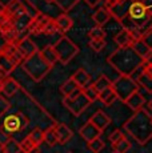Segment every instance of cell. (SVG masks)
I'll return each instance as SVG.
<instances>
[{"mask_svg":"<svg viewBox=\"0 0 152 153\" xmlns=\"http://www.w3.org/2000/svg\"><path fill=\"white\" fill-rule=\"evenodd\" d=\"M63 105L74 116H80L91 104L84 96L83 89H77L75 93H72L68 97H63Z\"/></svg>","mask_w":152,"mask_h":153,"instance_id":"obj_7","label":"cell"},{"mask_svg":"<svg viewBox=\"0 0 152 153\" xmlns=\"http://www.w3.org/2000/svg\"><path fill=\"white\" fill-rule=\"evenodd\" d=\"M16 64L11 60L8 56H5L3 52H0V69L5 73V75H10L13 71L16 69Z\"/></svg>","mask_w":152,"mask_h":153,"instance_id":"obj_25","label":"cell"},{"mask_svg":"<svg viewBox=\"0 0 152 153\" xmlns=\"http://www.w3.org/2000/svg\"><path fill=\"white\" fill-rule=\"evenodd\" d=\"M92 85H93V88H95V89L98 91L99 93H100V92H103L104 89L110 88L111 85H112V81H111L106 75H100V76L98 77V80L92 83Z\"/></svg>","mask_w":152,"mask_h":153,"instance_id":"obj_29","label":"cell"},{"mask_svg":"<svg viewBox=\"0 0 152 153\" xmlns=\"http://www.w3.org/2000/svg\"><path fill=\"white\" fill-rule=\"evenodd\" d=\"M151 29H152V24H151Z\"/></svg>","mask_w":152,"mask_h":153,"instance_id":"obj_55","label":"cell"},{"mask_svg":"<svg viewBox=\"0 0 152 153\" xmlns=\"http://www.w3.org/2000/svg\"><path fill=\"white\" fill-rule=\"evenodd\" d=\"M77 89H80V88L76 85V83L72 80L71 77H69L68 80L64 81V83L61 84V87H60V92L63 93L64 97H68V96H71L72 93H75Z\"/></svg>","mask_w":152,"mask_h":153,"instance_id":"obj_26","label":"cell"},{"mask_svg":"<svg viewBox=\"0 0 152 153\" xmlns=\"http://www.w3.org/2000/svg\"><path fill=\"white\" fill-rule=\"evenodd\" d=\"M54 128H55V132H56V134H57V141H59L60 145L67 144L72 139V136H74V132H72L66 124H63V123H56V124L54 125Z\"/></svg>","mask_w":152,"mask_h":153,"instance_id":"obj_16","label":"cell"},{"mask_svg":"<svg viewBox=\"0 0 152 153\" xmlns=\"http://www.w3.org/2000/svg\"><path fill=\"white\" fill-rule=\"evenodd\" d=\"M124 104H127L128 108H131L133 112H137V111L143 109V108L145 107L147 100H145V97L139 92V91H136V92H133L130 97L125 100Z\"/></svg>","mask_w":152,"mask_h":153,"instance_id":"obj_14","label":"cell"},{"mask_svg":"<svg viewBox=\"0 0 152 153\" xmlns=\"http://www.w3.org/2000/svg\"><path fill=\"white\" fill-rule=\"evenodd\" d=\"M83 93H84V96L87 97V100L89 101V104H92V102H95L96 100L99 99V92L93 88V85H88L87 88H84L83 89Z\"/></svg>","mask_w":152,"mask_h":153,"instance_id":"obj_35","label":"cell"},{"mask_svg":"<svg viewBox=\"0 0 152 153\" xmlns=\"http://www.w3.org/2000/svg\"><path fill=\"white\" fill-rule=\"evenodd\" d=\"M71 79L76 83V85H77L80 89H84V88H87L88 85H91L92 83V77L91 75H89L88 72H87L84 68H79L75 71V73L71 76Z\"/></svg>","mask_w":152,"mask_h":153,"instance_id":"obj_13","label":"cell"},{"mask_svg":"<svg viewBox=\"0 0 152 153\" xmlns=\"http://www.w3.org/2000/svg\"><path fill=\"white\" fill-rule=\"evenodd\" d=\"M27 153H40V148L39 146H34V148H32L30 152H27Z\"/></svg>","mask_w":152,"mask_h":153,"instance_id":"obj_47","label":"cell"},{"mask_svg":"<svg viewBox=\"0 0 152 153\" xmlns=\"http://www.w3.org/2000/svg\"><path fill=\"white\" fill-rule=\"evenodd\" d=\"M4 10H5V5L3 4L1 1H0V13H3V12H4Z\"/></svg>","mask_w":152,"mask_h":153,"instance_id":"obj_49","label":"cell"},{"mask_svg":"<svg viewBox=\"0 0 152 153\" xmlns=\"http://www.w3.org/2000/svg\"><path fill=\"white\" fill-rule=\"evenodd\" d=\"M22 68L24 69V72L30 76L35 83L42 81L49 73V71L52 69L51 67L40 57L39 51H37L35 55H32L30 57L25 59V60L22 63Z\"/></svg>","mask_w":152,"mask_h":153,"instance_id":"obj_3","label":"cell"},{"mask_svg":"<svg viewBox=\"0 0 152 153\" xmlns=\"http://www.w3.org/2000/svg\"><path fill=\"white\" fill-rule=\"evenodd\" d=\"M92 19L93 22L96 23L98 27H104L111 19V15H110V11L107 10L106 7H100L93 12L92 15Z\"/></svg>","mask_w":152,"mask_h":153,"instance_id":"obj_22","label":"cell"},{"mask_svg":"<svg viewBox=\"0 0 152 153\" xmlns=\"http://www.w3.org/2000/svg\"><path fill=\"white\" fill-rule=\"evenodd\" d=\"M88 37L89 39H106V31L103 27H98L95 25L93 28H91L88 31Z\"/></svg>","mask_w":152,"mask_h":153,"instance_id":"obj_37","label":"cell"},{"mask_svg":"<svg viewBox=\"0 0 152 153\" xmlns=\"http://www.w3.org/2000/svg\"><path fill=\"white\" fill-rule=\"evenodd\" d=\"M28 123H30L28 117L23 112L17 111L15 113L5 116V119L3 120L1 125H0V133L4 134L7 139H10V137H12V134L19 133L23 129L27 128Z\"/></svg>","mask_w":152,"mask_h":153,"instance_id":"obj_4","label":"cell"},{"mask_svg":"<svg viewBox=\"0 0 152 153\" xmlns=\"http://www.w3.org/2000/svg\"><path fill=\"white\" fill-rule=\"evenodd\" d=\"M19 91H20V84L17 83L15 79L7 76V77L1 81V95L4 96V97H7V99L12 97Z\"/></svg>","mask_w":152,"mask_h":153,"instance_id":"obj_11","label":"cell"},{"mask_svg":"<svg viewBox=\"0 0 152 153\" xmlns=\"http://www.w3.org/2000/svg\"><path fill=\"white\" fill-rule=\"evenodd\" d=\"M54 22L57 28V32H61V33H67V32L72 28V25H74L72 17L67 13H63V15H60V16H57L56 19H54Z\"/></svg>","mask_w":152,"mask_h":153,"instance_id":"obj_20","label":"cell"},{"mask_svg":"<svg viewBox=\"0 0 152 153\" xmlns=\"http://www.w3.org/2000/svg\"><path fill=\"white\" fill-rule=\"evenodd\" d=\"M123 137H125L124 136V133L120 131V129H115V131L112 132V133L108 136V140H110V143H111V145H113L115 143H118L119 140H121Z\"/></svg>","mask_w":152,"mask_h":153,"instance_id":"obj_39","label":"cell"},{"mask_svg":"<svg viewBox=\"0 0 152 153\" xmlns=\"http://www.w3.org/2000/svg\"><path fill=\"white\" fill-rule=\"evenodd\" d=\"M113 40H115V43L118 44V48L131 47L132 45V43L135 42V39H133V36L131 35V32L127 31V29H121V31H119L118 33L115 35Z\"/></svg>","mask_w":152,"mask_h":153,"instance_id":"obj_19","label":"cell"},{"mask_svg":"<svg viewBox=\"0 0 152 153\" xmlns=\"http://www.w3.org/2000/svg\"><path fill=\"white\" fill-rule=\"evenodd\" d=\"M89 123L93 124L96 128L99 129V131L101 132V133H103V132L106 131L107 126L111 124V117L108 116L104 111H98V112H95V113L91 116Z\"/></svg>","mask_w":152,"mask_h":153,"instance_id":"obj_12","label":"cell"},{"mask_svg":"<svg viewBox=\"0 0 152 153\" xmlns=\"http://www.w3.org/2000/svg\"><path fill=\"white\" fill-rule=\"evenodd\" d=\"M131 1H132V3H133V1H137V0H131Z\"/></svg>","mask_w":152,"mask_h":153,"instance_id":"obj_53","label":"cell"},{"mask_svg":"<svg viewBox=\"0 0 152 153\" xmlns=\"http://www.w3.org/2000/svg\"><path fill=\"white\" fill-rule=\"evenodd\" d=\"M139 87H142L147 93L152 95V67L148 64H144L140 72L135 77Z\"/></svg>","mask_w":152,"mask_h":153,"instance_id":"obj_9","label":"cell"},{"mask_svg":"<svg viewBox=\"0 0 152 153\" xmlns=\"http://www.w3.org/2000/svg\"><path fill=\"white\" fill-rule=\"evenodd\" d=\"M55 32H57V28H56V25H55L54 19H51V22L47 24V27L44 28V32H43V33H45V35H54Z\"/></svg>","mask_w":152,"mask_h":153,"instance_id":"obj_42","label":"cell"},{"mask_svg":"<svg viewBox=\"0 0 152 153\" xmlns=\"http://www.w3.org/2000/svg\"><path fill=\"white\" fill-rule=\"evenodd\" d=\"M79 134H80L81 137H83L84 140L87 141V143H89V141L98 139V137H100L101 132L99 131L98 128H96L93 124H91V123H86L83 126H81L80 129H79Z\"/></svg>","mask_w":152,"mask_h":153,"instance_id":"obj_15","label":"cell"},{"mask_svg":"<svg viewBox=\"0 0 152 153\" xmlns=\"http://www.w3.org/2000/svg\"><path fill=\"white\" fill-rule=\"evenodd\" d=\"M108 64L112 67L119 75L135 77L136 73L144 65V61L131 47L118 48L108 56Z\"/></svg>","mask_w":152,"mask_h":153,"instance_id":"obj_1","label":"cell"},{"mask_svg":"<svg viewBox=\"0 0 152 153\" xmlns=\"http://www.w3.org/2000/svg\"><path fill=\"white\" fill-rule=\"evenodd\" d=\"M148 65H151V67H152V63H151V64H148Z\"/></svg>","mask_w":152,"mask_h":153,"instance_id":"obj_54","label":"cell"},{"mask_svg":"<svg viewBox=\"0 0 152 153\" xmlns=\"http://www.w3.org/2000/svg\"><path fill=\"white\" fill-rule=\"evenodd\" d=\"M4 153H23L20 148V143L13 137H10L4 141Z\"/></svg>","mask_w":152,"mask_h":153,"instance_id":"obj_28","label":"cell"},{"mask_svg":"<svg viewBox=\"0 0 152 153\" xmlns=\"http://www.w3.org/2000/svg\"><path fill=\"white\" fill-rule=\"evenodd\" d=\"M12 28H15L13 27V20L4 10V12L0 13V32H5Z\"/></svg>","mask_w":152,"mask_h":153,"instance_id":"obj_30","label":"cell"},{"mask_svg":"<svg viewBox=\"0 0 152 153\" xmlns=\"http://www.w3.org/2000/svg\"><path fill=\"white\" fill-rule=\"evenodd\" d=\"M34 146H36V145H34V143L30 140V137H24L23 139V141L20 143V148H22V151H23V153H27V152H30Z\"/></svg>","mask_w":152,"mask_h":153,"instance_id":"obj_41","label":"cell"},{"mask_svg":"<svg viewBox=\"0 0 152 153\" xmlns=\"http://www.w3.org/2000/svg\"><path fill=\"white\" fill-rule=\"evenodd\" d=\"M124 131L140 145H145L152 139V116L143 109L133 112V114L125 121Z\"/></svg>","mask_w":152,"mask_h":153,"instance_id":"obj_2","label":"cell"},{"mask_svg":"<svg viewBox=\"0 0 152 153\" xmlns=\"http://www.w3.org/2000/svg\"><path fill=\"white\" fill-rule=\"evenodd\" d=\"M28 137H30V140L34 143V145L39 146L40 144L43 143V139H44V131H42L40 128H35L32 129V132L30 134H28Z\"/></svg>","mask_w":152,"mask_h":153,"instance_id":"obj_33","label":"cell"},{"mask_svg":"<svg viewBox=\"0 0 152 153\" xmlns=\"http://www.w3.org/2000/svg\"><path fill=\"white\" fill-rule=\"evenodd\" d=\"M103 1H104V7H106L107 10H111V8H113L116 4H119L121 0H103Z\"/></svg>","mask_w":152,"mask_h":153,"instance_id":"obj_43","label":"cell"},{"mask_svg":"<svg viewBox=\"0 0 152 153\" xmlns=\"http://www.w3.org/2000/svg\"><path fill=\"white\" fill-rule=\"evenodd\" d=\"M79 1H80V0H54V3L63 11L64 13L69 12L72 8L77 5Z\"/></svg>","mask_w":152,"mask_h":153,"instance_id":"obj_32","label":"cell"},{"mask_svg":"<svg viewBox=\"0 0 152 153\" xmlns=\"http://www.w3.org/2000/svg\"><path fill=\"white\" fill-rule=\"evenodd\" d=\"M52 17L47 16V15L39 12L36 16H34L32 19L30 20L27 25V32L28 35H40L44 32V28L47 27L49 22H51Z\"/></svg>","mask_w":152,"mask_h":153,"instance_id":"obj_8","label":"cell"},{"mask_svg":"<svg viewBox=\"0 0 152 153\" xmlns=\"http://www.w3.org/2000/svg\"><path fill=\"white\" fill-rule=\"evenodd\" d=\"M0 93H1V81H0Z\"/></svg>","mask_w":152,"mask_h":153,"instance_id":"obj_52","label":"cell"},{"mask_svg":"<svg viewBox=\"0 0 152 153\" xmlns=\"http://www.w3.org/2000/svg\"><path fill=\"white\" fill-rule=\"evenodd\" d=\"M15 45L17 47V49H19V52L22 53V56L24 57V60H25L27 57H30V56L35 55V53L37 52V47H36V44H35V43L30 39V36L20 39L19 42L15 44Z\"/></svg>","mask_w":152,"mask_h":153,"instance_id":"obj_10","label":"cell"},{"mask_svg":"<svg viewBox=\"0 0 152 153\" xmlns=\"http://www.w3.org/2000/svg\"><path fill=\"white\" fill-rule=\"evenodd\" d=\"M39 55H40V57H42L43 60L51 67V68H54L55 64L59 63L57 55H56V52H55V49H54L52 45H45L42 51H39Z\"/></svg>","mask_w":152,"mask_h":153,"instance_id":"obj_21","label":"cell"},{"mask_svg":"<svg viewBox=\"0 0 152 153\" xmlns=\"http://www.w3.org/2000/svg\"><path fill=\"white\" fill-rule=\"evenodd\" d=\"M1 52L5 56H8V57H10L11 60L16 64V65H22V63L24 61V57H23L22 53L19 52V49H17V47L15 45V44L5 43V45L3 47Z\"/></svg>","mask_w":152,"mask_h":153,"instance_id":"obj_17","label":"cell"},{"mask_svg":"<svg viewBox=\"0 0 152 153\" xmlns=\"http://www.w3.org/2000/svg\"><path fill=\"white\" fill-rule=\"evenodd\" d=\"M52 47H54L55 52L57 55V59H59L61 64H68L80 51L79 47L66 35H63Z\"/></svg>","mask_w":152,"mask_h":153,"instance_id":"obj_5","label":"cell"},{"mask_svg":"<svg viewBox=\"0 0 152 153\" xmlns=\"http://www.w3.org/2000/svg\"><path fill=\"white\" fill-rule=\"evenodd\" d=\"M87 144H88V149L92 153H99V152H101L104 149V141L101 140L100 137L89 141V143H87Z\"/></svg>","mask_w":152,"mask_h":153,"instance_id":"obj_36","label":"cell"},{"mask_svg":"<svg viewBox=\"0 0 152 153\" xmlns=\"http://www.w3.org/2000/svg\"><path fill=\"white\" fill-rule=\"evenodd\" d=\"M98 100H100L104 105L110 107V105H112L113 102L118 100V96H116V93L113 92L112 87H110V88H107V89H104L103 92L99 93V99Z\"/></svg>","mask_w":152,"mask_h":153,"instance_id":"obj_23","label":"cell"},{"mask_svg":"<svg viewBox=\"0 0 152 153\" xmlns=\"http://www.w3.org/2000/svg\"><path fill=\"white\" fill-rule=\"evenodd\" d=\"M113 153H127L131 149V143L127 137H123L121 140H119L118 143H115L112 145Z\"/></svg>","mask_w":152,"mask_h":153,"instance_id":"obj_31","label":"cell"},{"mask_svg":"<svg viewBox=\"0 0 152 153\" xmlns=\"http://www.w3.org/2000/svg\"><path fill=\"white\" fill-rule=\"evenodd\" d=\"M111 87H112L113 92L116 93L118 99L120 100V101H123V102L130 97L133 92L139 91V85H137L136 80L135 79H132L131 76L119 75V77L116 79V80L112 81V85H111Z\"/></svg>","mask_w":152,"mask_h":153,"instance_id":"obj_6","label":"cell"},{"mask_svg":"<svg viewBox=\"0 0 152 153\" xmlns=\"http://www.w3.org/2000/svg\"><path fill=\"white\" fill-rule=\"evenodd\" d=\"M106 45H107L106 39H89L88 42V47L93 52H101L106 48Z\"/></svg>","mask_w":152,"mask_h":153,"instance_id":"obj_34","label":"cell"},{"mask_svg":"<svg viewBox=\"0 0 152 153\" xmlns=\"http://www.w3.org/2000/svg\"><path fill=\"white\" fill-rule=\"evenodd\" d=\"M68 153H72V152H68Z\"/></svg>","mask_w":152,"mask_h":153,"instance_id":"obj_56","label":"cell"},{"mask_svg":"<svg viewBox=\"0 0 152 153\" xmlns=\"http://www.w3.org/2000/svg\"><path fill=\"white\" fill-rule=\"evenodd\" d=\"M142 39V42L145 44V45L150 48V51L152 52V29L150 28V29H147V31L143 33V36L140 37Z\"/></svg>","mask_w":152,"mask_h":153,"instance_id":"obj_40","label":"cell"},{"mask_svg":"<svg viewBox=\"0 0 152 153\" xmlns=\"http://www.w3.org/2000/svg\"><path fill=\"white\" fill-rule=\"evenodd\" d=\"M144 109H145V111H147V112H148V113H150V114H151V116H152V99H151V100H150V101H148V102H147V104H145Z\"/></svg>","mask_w":152,"mask_h":153,"instance_id":"obj_45","label":"cell"},{"mask_svg":"<svg viewBox=\"0 0 152 153\" xmlns=\"http://www.w3.org/2000/svg\"><path fill=\"white\" fill-rule=\"evenodd\" d=\"M131 48L133 49V51L136 52L137 55L140 56V57L143 59V61L145 60V59L148 57V56H150L152 52L150 51V48H148L147 45H145L144 43L142 42V39H139V40H135V42L132 43V45H131Z\"/></svg>","mask_w":152,"mask_h":153,"instance_id":"obj_24","label":"cell"},{"mask_svg":"<svg viewBox=\"0 0 152 153\" xmlns=\"http://www.w3.org/2000/svg\"><path fill=\"white\" fill-rule=\"evenodd\" d=\"M7 76H8V75H5V73L3 72L1 69H0V81H3V80H4L5 77H7Z\"/></svg>","mask_w":152,"mask_h":153,"instance_id":"obj_48","label":"cell"},{"mask_svg":"<svg viewBox=\"0 0 152 153\" xmlns=\"http://www.w3.org/2000/svg\"><path fill=\"white\" fill-rule=\"evenodd\" d=\"M43 143H45L48 146H55V145L59 144V141H57V134H56V132H55L54 125L49 126V128H47L44 131V139H43Z\"/></svg>","mask_w":152,"mask_h":153,"instance_id":"obj_27","label":"cell"},{"mask_svg":"<svg viewBox=\"0 0 152 153\" xmlns=\"http://www.w3.org/2000/svg\"><path fill=\"white\" fill-rule=\"evenodd\" d=\"M45 3H54V0H44Z\"/></svg>","mask_w":152,"mask_h":153,"instance_id":"obj_51","label":"cell"},{"mask_svg":"<svg viewBox=\"0 0 152 153\" xmlns=\"http://www.w3.org/2000/svg\"><path fill=\"white\" fill-rule=\"evenodd\" d=\"M10 109H11V102L8 101L7 97H4V96L0 93V119H1Z\"/></svg>","mask_w":152,"mask_h":153,"instance_id":"obj_38","label":"cell"},{"mask_svg":"<svg viewBox=\"0 0 152 153\" xmlns=\"http://www.w3.org/2000/svg\"><path fill=\"white\" fill-rule=\"evenodd\" d=\"M131 0H121L119 4H116L113 8H111L110 11V15L111 17H113V19H116L118 22H120L123 17L127 15L128 12V8H130V4H131Z\"/></svg>","mask_w":152,"mask_h":153,"instance_id":"obj_18","label":"cell"},{"mask_svg":"<svg viewBox=\"0 0 152 153\" xmlns=\"http://www.w3.org/2000/svg\"><path fill=\"white\" fill-rule=\"evenodd\" d=\"M4 45H5V40H4V37H3V33L0 32V52H1V49Z\"/></svg>","mask_w":152,"mask_h":153,"instance_id":"obj_46","label":"cell"},{"mask_svg":"<svg viewBox=\"0 0 152 153\" xmlns=\"http://www.w3.org/2000/svg\"><path fill=\"white\" fill-rule=\"evenodd\" d=\"M0 153H4V143L0 141Z\"/></svg>","mask_w":152,"mask_h":153,"instance_id":"obj_50","label":"cell"},{"mask_svg":"<svg viewBox=\"0 0 152 153\" xmlns=\"http://www.w3.org/2000/svg\"><path fill=\"white\" fill-rule=\"evenodd\" d=\"M84 1H86L91 8H95V7H98V5L100 4L103 0H84Z\"/></svg>","mask_w":152,"mask_h":153,"instance_id":"obj_44","label":"cell"}]
</instances>
